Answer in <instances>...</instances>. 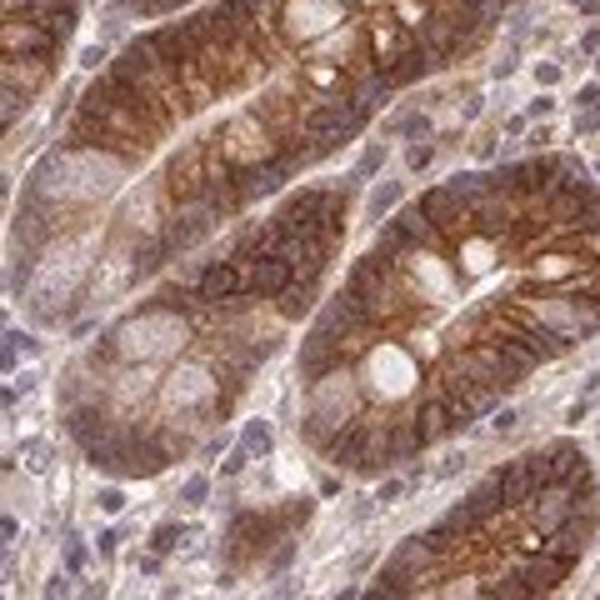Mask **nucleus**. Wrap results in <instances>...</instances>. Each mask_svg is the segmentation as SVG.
Wrapping results in <instances>:
<instances>
[{"mask_svg": "<svg viewBox=\"0 0 600 600\" xmlns=\"http://www.w3.org/2000/svg\"><path fill=\"white\" fill-rule=\"evenodd\" d=\"M600 330V185L535 156L431 185L350 265L300 340V435L395 470Z\"/></svg>", "mask_w": 600, "mask_h": 600, "instance_id": "obj_1", "label": "nucleus"}, {"mask_svg": "<svg viewBox=\"0 0 600 600\" xmlns=\"http://www.w3.org/2000/svg\"><path fill=\"white\" fill-rule=\"evenodd\" d=\"M346 216L350 180L310 185L120 315L60 385L66 431L91 465L115 480L160 476L221 425L310 310Z\"/></svg>", "mask_w": 600, "mask_h": 600, "instance_id": "obj_2", "label": "nucleus"}, {"mask_svg": "<svg viewBox=\"0 0 600 600\" xmlns=\"http://www.w3.org/2000/svg\"><path fill=\"white\" fill-rule=\"evenodd\" d=\"M600 490L581 445L555 440L415 530L360 600H550L595 535Z\"/></svg>", "mask_w": 600, "mask_h": 600, "instance_id": "obj_3", "label": "nucleus"}, {"mask_svg": "<svg viewBox=\"0 0 600 600\" xmlns=\"http://www.w3.org/2000/svg\"><path fill=\"white\" fill-rule=\"evenodd\" d=\"M245 445L265 456V450H270V431H265V425H250V431H245Z\"/></svg>", "mask_w": 600, "mask_h": 600, "instance_id": "obj_4", "label": "nucleus"}, {"mask_svg": "<svg viewBox=\"0 0 600 600\" xmlns=\"http://www.w3.org/2000/svg\"><path fill=\"white\" fill-rule=\"evenodd\" d=\"M176 535H185L180 525H160L156 530V550H170V545H176Z\"/></svg>", "mask_w": 600, "mask_h": 600, "instance_id": "obj_5", "label": "nucleus"}, {"mask_svg": "<svg viewBox=\"0 0 600 600\" xmlns=\"http://www.w3.org/2000/svg\"><path fill=\"white\" fill-rule=\"evenodd\" d=\"M581 105H585V111H595V105H600V85H585V91H581Z\"/></svg>", "mask_w": 600, "mask_h": 600, "instance_id": "obj_6", "label": "nucleus"}, {"mask_svg": "<svg viewBox=\"0 0 600 600\" xmlns=\"http://www.w3.org/2000/svg\"><path fill=\"white\" fill-rule=\"evenodd\" d=\"M200 496H205V476H196V480L185 485V500H200Z\"/></svg>", "mask_w": 600, "mask_h": 600, "instance_id": "obj_7", "label": "nucleus"}, {"mask_svg": "<svg viewBox=\"0 0 600 600\" xmlns=\"http://www.w3.org/2000/svg\"><path fill=\"white\" fill-rule=\"evenodd\" d=\"M100 505H105V510H120L125 500H120V490H105V496H100Z\"/></svg>", "mask_w": 600, "mask_h": 600, "instance_id": "obj_8", "label": "nucleus"}, {"mask_svg": "<svg viewBox=\"0 0 600 600\" xmlns=\"http://www.w3.org/2000/svg\"><path fill=\"white\" fill-rule=\"evenodd\" d=\"M595 600H600V595H595Z\"/></svg>", "mask_w": 600, "mask_h": 600, "instance_id": "obj_9", "label": "nucleus"}]
</instances>
